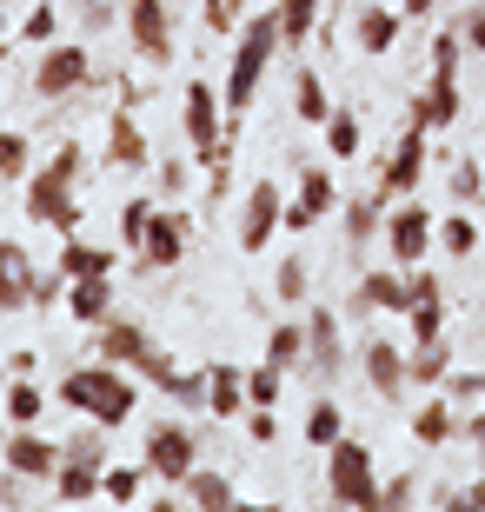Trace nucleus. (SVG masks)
Masks as SVG:
<instances>
[{
    "label": "nucleus",
    "instance_id": "f257e3e1",
    "mask_svg": "<svg viewBox=\"0 0 485 512\" xmlns=\"http://www.w3.org/2000/svg\"><path fill=\"white\" fill-rule=\"evenodd\" d=\"M80 167H87V153L67 140V147H54V160L40 173H27V220H40V227H54V233H80V220H87V207L74 200V180Z\"/></svg>",
    "mask_w": 485,
    "mask_h": 512
},
{
    "label": "nucleus",
    "instance_id": "f03ea898",
    "mask_svg": "<svg viewBox=\"0 0 485 512\" xmlns=\"http://www.w3.org/2000/svg\"><path fill=\"white\" fill-rule=\"evenodd\" d=\"M273 54H280V7L253 14L240 27V40H233V67H226V87H220L226 94V120H246V107H253V94H260Z\"/></svg>",
    "mask_w": 485,
    "mask_h": 512
},
{
    "label": "nucleus",
    "instance_id": "7ed1b4c3",
    "mask_svg": "<svg viewBox=\"0 0 485 512\" xmlns=\"http://www.w3.org/2000/svg\"><path fill=\"white\" fill-rule=\"evenodd\" d=\"M60 399L74 406L80 419H100V426H127L133 419V406H140V393H133V380L120 373L113 360H100V366H74L67 380H60Z\"/></svg>",
    "mask_w": 485,
    "mask_h": 512
},
{
    "label": "nucleus",
    "instance_id": "20e7f679",
    "mask_svg": "<svg viewBox=\"0 0 485 512\" xmlns=\"http://www.w3.org/2000/svg\"><path fill=\"white\" fill-rule=\"evenodd\" d=\"M326 493H333V506H379V479H373L366 439L326 446Z\"/></svg>",
    "mask_w": 485,
    "mask_h": 512
},
{
    "label": "nucleus",
    "instance_id": "39448f33",
    "mask_svg": "<svg viewBox=\"0 0 485 512\" xmlns=\"http://www.w3.org/2000/svg\"><path fill=\"white\" fill-rule=\"evenodd\" d=\"M147 473L160 479V486H187L193 466H200V439H193L187 419H160V426H147Z\"/></svg>",
    "mask_w": 485,
    "mask_h": 512
},
{
    "label": "nucleus",
    "instance_id": "423d86ee",
    "mask_svg": "<svg viewBox=\"0 0 485 512\" xmlns=\"http://www.w3.org/2000/svg\"><path fill=\"white\" fill-rule=\"evenodd\" d=\"M94 80V54L80 47V40H54L47 54H40V67H34V94L40 100H67V94H80Z\"/></svg>",
    "mask_w": 485,
    "mask_h": 512
},
{
    "label": "nucleus",
    "instance_id": "0eeeda50",
    "mask_svg": "<svg viewBox=\"0 0 485 512\" xmlns=\"http://www.w3.org/2000/svg\"><path fill=\"white\" fill-rule=\"evenodd\" d=\"M432 240H439V220H432L419 200H399V207L386 213V253H392V266H419L432 253Z\"/></svg>",
    "mask_w": 485,
    "mask_h": 512
},
{
    "label": "nucleus",
    "instance_id": "6e6552de",
    "mask_svg": "<svg viewBox=\"0 0 485 512\" xmlns=\"http://www.w3.org/2000/svg\"><path fill=\"white\" fill-rule=\"evenodd\" d=\"M419 180H426V127H419V120H406L399 147H392L386 167H379V193H386V200H412V193H419Z\"/></svg>",
    "mask_w": 485,
    "mask_h": 512
},
{
    "label": "nucleus",
    "instance_id": "1a4fd4ad",
    "mask_svg": "<svg viewBox=\"0 0 485 512\" xmlns=\"http://www.w3.org/2000/svg\"><path fill=\"white\" fill-rule=\"evenodd\" d=\"M306 373H313L319 386H339V380H346V340H339V313H326V306H313V313H306Z\"/></svg>",
    "mask_w": 485,
    "mask_h": 512
},
{
    "label": "nucleus",
    "instance_id": "9d476101",
    "mask_svg": "<svg viewBox=\"0 0 485 512\" xmlns=\"http://www.w3.org/2000/svg\"><path fill=\"white\" fill-rule=\"evenodd\" d=\"M127 34H133V54L147 67H167L173 60V14L167 0H127Z\"/></svg>",
    "mask_w": 485,
    "mask_h": 512
},
{
    "label": "nucleus",
    "instance_id": "9b49d317",
    "mask_svg": "<svg viewBox=\"0 0 485 512\" xmlns=\"http://www.w3.org/2000/svg\"><path fill=\"white\" fill-rule=\"evenodd\" d=\"M187 233H193V220H187V213L153 207L147 240H140V266H153V273H173V266L187 260Z\"/></svg>",
    "mask_w": 485,
    "mask_h": 512
},
{
    "label": "nucleus",
    "instance_id": "f8f14e48",
    "mask_svg": "<svg viewBox=\"0 0 485 512\" xmlns=\"http://www.w3.org/2000/svg\"><path fill=\"white\" fill-rule=\"evenodd\" d=\"M280 227H286V193L273 180H253V193H246V207H240V247L266 253V240Z\"/></svg>",
    "mask_w": 485,
    "mask_h": 512
},
{
    "label": "nucleus",
    "instance_id": "ddd939ff",
    "mask_svg": "<svg viewBox=\"0 0 485 512\" xmlns=\"http://www.w3.org/2000/svg\"><path fill=\"white\" fill-rule=\"evenodd\" d=\"M459 114H466V100H459V74H432L426 94H412V107H406V120H419L426 133L459 127Z\"/></svg>",
    "mask_w": 485,
    "mask_h": 512
},
{
    "label": "nucleus",
    "instance_id": "4468645a",
    "mask_svg": "<svg viewBox=\"0 0 485 512\" xmlns=\"http://www.w3.org/2000/svg\"><path fill=\"white\" fill-rule=\"evenodd\" d=\"M0 459H7L14 473H27V479H40V486H47V479H54V466H60V446H54V439H40V426H14V433H7V446H0Z\"/></svg>",
    "mask_w": 485,
    "mask_h": 512
},
{
    "label": "nucleus",
    "instance_id": "2eb2a0df",
    "mask_svg": "<svg viewBox=\"0 0 485 512\" xmlns=\"http://www.w3.org/2000/svg\"><path fill=\"white\" fill-rule=\"evenodd\" d=\"M359 366H366V386H373L379 399H406L412 393V360L392 340H366V360Z\"/></svg>",
    "mask_w": 485,
    "mask_h": 512
},
{
    "label": "nucleus",
    "instance_id": "dca6fc26",
    "mask_svg": "<svg viewBox=\"0 0 485 512\" xmlns=\"http://www.w3.org/2000/svg\"><path fill=\"white\" fill-rule=\"evenodd\" d=\"M333 207H339L333 173H326V167H306V173H299V193L286 200V227H299V233H306L313 220H326Z\"/></svg>",
    "mask_w": 485,
    "mask_h": 512
},
{
    "label": "nucleus",
    "instance_id": "f3484780",
    "mask_svg": "<svg viewBox=\"0 0 485 512\" xmlns=\"http://www.w3.org/2000/svg\"><path fill=\"white\" fill-rule=\"evenodd\" d=\"M34 286H40V273L27 260V247L20 240H0V313H27L34 306Z\"/></svg>",
    "mask_w": 485,
    "mask_h": 512
},
{
    "label": "nucleus",
    "instance_id": "a211bd4d",
    "mask_svg": "<svg viewBox=\"0 0 485 512\" xmlns=\"http://www.w3.org/2000/svg\"><path fill=\"white\" fill-rule=\"evenodd\" d=\"M153 353V340H147V326H133V320H100L94 326V360H113V366H140Z\"/></svg>",
    "mask_w": 485,
    "mask_h": 512
},
{
    "label": "nucleus",
    "instance_id": "6ab92c4d",
    "mask_svg": "<svg viewBox=\"0 0 485 512\" xmlns=\"http://www.w3.org/2000/svg\"><path fill=\"white\" fill-rule=\"evenodd\" d=\"M100 479H107V459L60 453V466H54V499H60V506H87V499H100Z\"/></svg>",
    "mask_w": 485,
    "mask_h": 512
},
{
    "label": "nucleus",
    "instance_id": "aec40b11",
    "mask_svg": "<svg viewBox=\"0 0 485 512\" xmlns=\"http://www.w3.org/2000/svg\"><path fill=\"white\" fill-rule=\"evenodd\" d=\"M253 399H246V373L240 366H226V360H213L206 366V413L213 419H240Z\"/></svg>",
    "mask_w": 485,
    "mask_h": 512
},
{
    "label": "nucleus",
    "instance_id": "412c9836",
    "mask_svg": "<svg viewBox=\"0 0 485 512\" xmlns=\"http://www.w3.org/2000/svg\"><path fill=\"white\" fill-rule=\"evenodd\" d=\"M147 160H153L147 133H140L133 107H120V114H113V127H107V167H127V173H140Z\"/></svg>",
    "mask_w": 485,
    "mask_h": 512
},
{
    "label": "nucleus",
    "instance_id": "4be33fe9",
    "mask_svg": "<svg viewBox=\"0 0 485 512\" xmlns=\"http://www.w3.org/2000/svg\"><path fill=\"white\" fill-rule=\"evenodd\" d=\"M359 313H406V266L392 273V266H379V273H359V293H353Z\"/></svg>",
    "mask_w": 485,
    "mask_h": 512
},
{
    "label": "nucleus",
    "instance_id": "5701e85b",
    "mask_svg": "<svg viewBox=\"0 0 485 512\" xmlns=\"http://www.w3.org/2000/svg\"><path fill=\"white\" fill-rule=\"evenodd\" d=\"M399 20H406V7H359V14H353L359 54H392V40H399Z\"/></svg>",
    "mask_w": 485,
    "mask_h": 512
},
{
    "label": "nucleus",
    "instance_id": "b1692460",
    "mask_svg": "<svg viewBox=\"0 0 485 512\" xmlns=\"http://www.w3.org/2000/svg\"><path fill=\"white\" fill-rule=\"evenodd\" d=\"M459 433H466V413H452V399H426L412 413V439L419 446H452Z\"/></svg>",
    "mask_w": 485,
    "mask_h": 512
},
{
    "label": "nucleus",
    "instance_id": "393cba45",
    "mask_svg": "<svg viewBox=\"0 0 485 512\" xmlns=\"http://www.w3.org/2000/svg\"><path fill=\"white\" fill-rule=\"evenodd\" d=\"M67 313H74L80 326L113 320V286H107V273H94V280H74V286H67Z\"/></svg>",
    "mask_w": 485,
    "mask_h": 512
},
{
    "label": "nucleus",
    "instance_id": "a878e982",
    "mask_svg": "<svg viewBox=\"0 0 485 512\" xmlns=\"http://www.w3.org/2000/svg\"><path fill=\"white\" fill-rule=\"evenodd\" d=\"M60 273H67V280H94V273H107V280H113V253L107 247H87L80 233H67V247H60Z\"/></svg>",
    "mask_w": 485,
    "mask_h": 512
},
{
    "label": "nucleus",
    "instance_id": "bb28decb",
    "mask_svg": "<svg viewBox=\"0 0 485 512\" xmlns=\"http://www.w3.org/2000/svg\"><path fill=\"white\" fill-rule=\"evenodd\" d=\"M293 114L306 120V127H326V120H333V100H326V80H319L313 67H299V80H293Z\"/></svg>",
    "mask_w": 485,
    "mask_h": 512
},
{
    "label": "nucleus",
    "instance_id": "cd10ccee",
    "mask_svg": "<svg viewBox=\"0 0 485 512\" xmlns=\"http://www.w3.org/2000/svg\"><path fill=\"white\" fill-rule=\"evenodd\" d=\"M40 413H47V386H40L34 373H20V380L7 386V426H40Z\"/></svg>",
    "mask_w": 485,
    "mask_h": 512
},
{
    "label": "nucleus",
    "instance_id": "c85d7f7f",
    "mask_svg": "<svg viewBox=\"0 0 485 512\" xmlns=\"http://www.w3.org/2000/svg\"><path fill=\"white\" fill-rule=\"evenodd\" d=\"M379 200H386V193H353V200H346V240H353V247H366L373 233H386Z\"/></svg>",
    "mask_w": 485,
    "mask_h": 512
},
{
    "label": "nucleus",
    "instance_id": "c756f323",
    "mask_svg": "<svg viewBox=\"0 0 485 512\" xmlns=\"http://www.w3.org/2000/svg\"><path fill=\"white\" fill-rule=\"evenodd\" d=\"M187 499H193V506H206V512H226L240 493H233V479H226V473H213V466H193Z\"/></svg>",
    "mask_w": 485,
    "mask_h": 512
},
{
    "label": "nucleus",
    "instance_id": "7c9ffc66",
    "mask_svg": "<svg viewBox=\"0 0 485 512\" xmlns=\"http://www.w3.org/2000/svg\"><path fill=\"white\" fill-rule=\"evenodd\" d=\"M319 27V0H280V47H306Z\"/></svg>",
    "mask_w": 485,
    "mask_h": 512
},
{
    "label": "nucleus",
    "instance_id": "2f4dec72",
    "mask_svg": "<svg viewBox=\"0 0 485 512\" xmlns=\"http://www.w3.org/2000/svg\"><path fill=\"white\" fill-rule=\"evenodd\" d=\"M147 459L140 466H107V479H100V499H113V506H133V499L147 493Z\"/></svg>",
    "mask_w": 485,
    "mask_h": 512
},
{
    "label": "nucleus",
    "instance_id": "473e14b6",
    "mask_svg": "<svg viewBox=\"0 0 485 512\" xmlns=\"http://www.w3.org/2000/svg\"><path fill=\"white\" fill-rule=\"evenodd\" d=\"M266 360L273 366H306V320H286V326H273V340H266Z\"/></svg>",
    "mask_w": 485,
    "mask_h": 512
},
{
    "label": "nucleus",
    "instance_id": "72a5a7b5",
    "mask_svg": "<svg viewBox=\"0 0 485 512\" xmlns=\"http://www.w3.org/2000/svg\"><path fill=\"white\" fill-rule=\"evenodd\" d=\"M406 360H412V386H446V373H452V353H446V340L412 346Z\"/></svg>",
    "mask_w": 485,
    "mask_h": 512
},
{
    "label": "nucleus",
    "instance_id": "f704fd0d",
    "mask_svg": "<svg viewBox=\"0 0 485 512\" xmlns=\"http://www.w3.org/2000/svg\"><path fill=\"white\" fill-rule=\"evenodd\" d=\"M339 439H346V413H339L333 399H319L313 413H306V446L326 453V446H339Z\"/></svg>",
    "mask_w": 485,
    "mask_h": 512
},
{
    "label": "nucleus",
    "instance_id": "c9c22d12",
    "mask_svg": "<svg viewBox=\"0 0 485 512\" xmlns=\"http://www.w3.org/2000/svg\"><path fill=\"white\" fill-rule=\"evenodd\" d=\"M326 153H333V160H359V114L353 107H333V120H326Z\"/></svg>",
    "mask_w": 485,
    "mask_h": 512
},
{
    "label": "nucleus",
    "instance_id": "e433bc0d",
    "mask_svg": "<svg viewBox=\"0 0 485 512\" xmlns=\"http://www.w3.org/2000/svg\"><path fill=\"white\" fill-rule=\"evenodd\" d=\"M439 247H446L452 260H466V253H479V227H472V213H466V207L439 220Z\"/></svg>",
    "mask_w": 485,
    "mask_h": 512
},
{
    "label": "nucleus",
    "instance_id": "4c0bfd02",
    "mask_svg": "<svg viewBox=\"0 0 485 512\" xmlns=\"http://www.w3.org/2000/svg\"><path fill=\"white\" fill-rule=\"evenodd\" d=\"M27 173H34V140L0 127V180H27Z\"/></svg>",
    "mask_w": 485,
    "mask_h": 512
},
{
    "label": "nucleus",
    "instance_id": "58836bf2",
    "mask_svg": "<svg viewBox=\"0 0 485 512\" xmlns=\"http://www.w3.org/2000/svg\"><path fill=\"white\" fill-rule=\"evenodd\" d=\"M306 286H313V273H306V253H286L280 273H273V293H280L286 306H299V300H306Z\"/></svg>",
    "mask_w": 485,
    "mask_h": 512
},
{
    "label": "nucleus",
    "instance_id": "ea45409f",
    "mask_svg": "<svg viewBox=\"0 0 485 512\" xmlns=\"http://www.w3.org/2000/svg\"><path fill=\"white\" fill-rule=\"evenodd\" d=\"M412 320V346H432V340H446V300H419L406 313Z\"/></svg>",
    "mask_w": 485,
    "mask_h": 512
},
{
    "label": "nucleus",
    "instance_id": "a19ab883",
    "mask_svg": "<svg viewBox=\"0 0 485 512\" xmlns=\"http://www.w3.org/2000/svg\"><path fill=\"white\" fill-rule=\"evenodd\" d=\"M147 220H153V200L147 193H133L127 207H120V247L140 253V240H147Z\"/></svg>",
    "mask_w": 485,
    "mask_h": 512
},
{
    "label": "nucleus",
    "instance_id": "79ce46f5",
    "mask_svg": "<svg viewBox=\"0 0 485 512\" xmlns=\"http://www.w3.org/2000/svg\"><path fill=\"white\" fill-rule=\"evenodd\" d=\"M479 193H485V167L472 160V153H459V160H452V200H459V207H472Z\"/></svg>",
    "mask_w": 485,
    "mask_h": 512
},
{
    "label": "nucleus",
    "instance_id": "37998d69",
    "mask_svg": "<svg viewBox=\"0 0 485 512\" xmlns=\"http://www.w3.org/2000/svg\"><path fill=\"white\" fill-rule=\"evenodd\" d=\"M280 386H286V366H273V360H260L253 373H246V399H253V406H273Z\"/></svg>",
    "mask_w": 485,
    "mask_h": 512
},
{
    "label": "nucleus",
    "instance_id": "c03bdc74",
    "mask_svg": "<svg viewBox=\"0 0 485 512\" xmlns=\"http://www.w3.org/2000/svg\"><path fill=\"white\" fill-rule=\"evenodd\" d=\"M459 60H466V34L459 27L432 34V74H459Z\"/></svg>",
    "mask_w": 485,
    "mask_h": 512
},
{
    "label": "nucleus",
    "instance_id": "a18cd8bd",
    "mask_svg": "<svg viewBox=\"0 0 485 512\" xmlns=\"http://www.w3.org/2000/svg\"><path fill=\"white\" fill-rule=\"evenodd\" d=\"M240 14H246V0H200V20L213 34H240Z\"/></svg>",
    "mask_w": 485,
    "mask_h": 512
},
{
    "label": "nucleus",
    "instance_id": "49530a36",
    "mask_svg": "<svg viewBox=\"0 0 485 512\" xmlns=\"http://www.w3.org/2000/svg\"><path fill=\"white\" fill-rule=\"evenodd\" d=\"M446 399H466V406H485V373H446Z\"/></svg>",
    "mask_w": 485,
    "mask_h": 512
},
{
    "label": "nucleus",
    "instance_id": "de8ad7c7",
    "mask_svg": "<svg viewBox=\"0 0 485 512\" xmlns=\"http://www.w3.org/2000/svg\"><path fill=\"white\" fill-rule=\"evenodd\" d=\"M419 499V473H392L379 479V506H412Z\"/></svg>",
    "mask_w": 485,
    "mask_h": 512
},
{
    "label": "nucleus",
    "instance_id": "09e8293b",
    "mask_svg": "<svg viewBox=\"0 0 485 512\" xmlns=\"http://www.w3.org/2000/svg\"><path fill=\"white\" fill-rule=\"evenodd\" d=\"M34 486H40V479H27V473H14V466H7V479H0V506H27V499H34Z\"/></svg>",
    "mask_w": 485,
    "mask_h": 512
},
{
    "label": "nucleus",
    "instance_id": "8fccbe9b",
    "mask_svg": "<svg viewBox=\"0 0 485 512\" xmlns=\"http://www.w3.org/2000/svg\"><path fill=\"white\" fill-rule=\"evenodd\" d=\"M452 27L466 34V47H472V54H485V7H466V14L452 20Z\"/></svg>",
    "mask_w": 485,
    "mask_h": 512
},
{
    "label": "nucleus",
    "instance_id": "3c124183",
    "mask_svg": "<svg viewBox=\"0 0 485 512\" xmlns=\"http://www.w3.org/2000/svg\"><path fill=\"white\" fill-rule=\"evenodd\" d=\"M54 34H60V14L47 7V0H40L34 14H27V40H54Z\"/></svg>",
    "mask_w": 485,
    "mask_h": 512
},
{
    "label": "nucleus",
    "instance_id": "603ef678",
    "mask_svg": "<svg viewBox=\"0 0 485 512\" xmlns=\"http://www.w3.org/2000/svg\"><path fill=\"white\" fill-rule=\"evenodd\" d=\"M246 426H253V446H273V433H280L273 406H253V413H246Z\"/></svg>",
    "mask_w": 485,
    "mask_h": 512
},
{
    "label": "nucleus",
    "instance_id": "864d4df0",
    "mask_svg": "<svg viewBox=\"0 0 485 512\" xmlns=\"http://www.w3.org/2000/svg\"><path fill=\"white\" fill-rule=\"evenodd\" d=\"M472 446V459H479V473H485V413H466V433H459Z\"/></svg>",
    "mask_w": 485,
    "mask_h": 512
},
{
    "label": "nucleus",
    "instance_id": "5fc2aeb1",
    "mask_svg": "<svg viewBox=\"0 0 485 512\" xmlns=\"http://www.w3.org/2000/svg\"><path fill=\"white\" fill-rule=\"evenodd\" d=\"M459 506L485 512V473H479V479H466V486H459Z\"/></svg>",
    "mask_w": 485,
    "mask_h": 512
},
{
    "label": "nucleus",
    "instance_id": "6e6d98bb",
    "mask_svg": "<svg viewBox=\"0 0 485 512\" xmlns=\"http://www.w3.org/2000/svg\"><path fill=\"white\" fill-rule=\"evenodd\" d=\"M160 187H167V193L187 187V160H167V167H160Z\"/></svg>",
    "mask_w": 485,
    "mask_h": 512
},
{
    "label": "nucleus",
    "instance_id": "4d7b16f0",
    "mask_svg": "<svg viewBox=\"0 0 485 512\" xmlns=\"http://www.w3.org/2000/svg\"><path fill=\"white\" fill-rule=\"evenodd\" d=\"M34 366H40V353H7V373H14V380H20V373H34Z\"/></svg>",
    "mask_w": 485,
    "mask_h": 512
},
{
    "label": "nucleus",
    "instance_id": "13d9d810",
    "mask_svg": "<svg viewBox=\"0 0 485 512\" xmlns=\"http://www.w3.org/2000/svg\"><path fill=\"white\" fill-rule=\"evenodd\" d=\"M399 7H406V14H412V20H426V14H432V7H439V0H399Z\"/></svg>",
    "mask_w": 485,
    "mask_h": 512
},
{
    "label": "nucleus",
    "instance_id": "bf43d9fd",
    "mask_svg": "<svg viewBox=\"0 0 485 512\" xmlns=\"http://www.w3.org/2000/svg\"><path fill=\"white\" fill-rule=\"evenodd\" d=\"M0 54H7V27H0Z\"/></svg>",
    "mask_w": 485,
    "mask_h": 512
}]
</instances>
